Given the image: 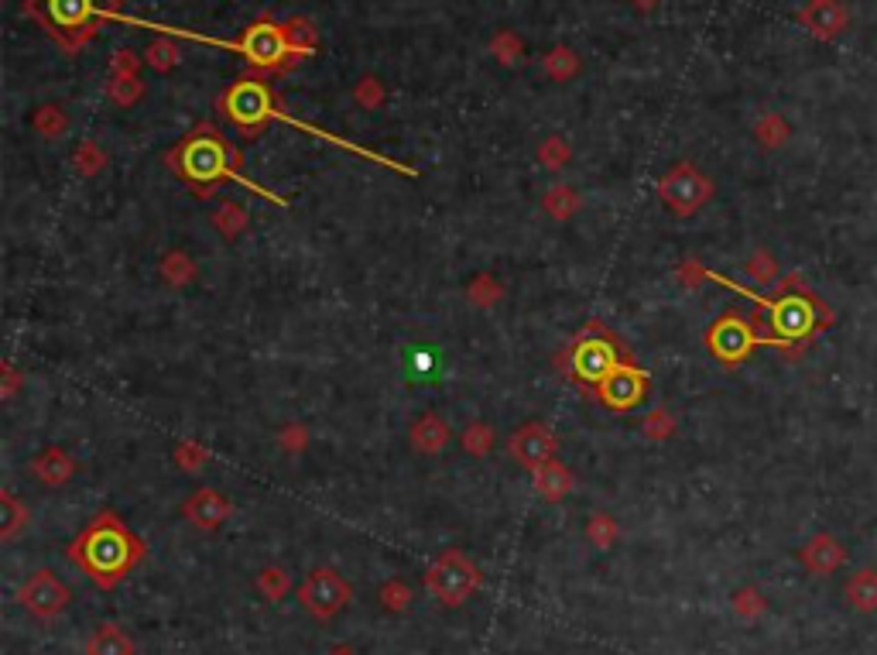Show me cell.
<instances>
[{"label": "cell", "instance_id": "6da1fadb", "mask_svg": "<svg viewBox=\"0 0 877 655\" xmlns=\"http://www.w3.org/2000/svg\"><path fill=\"white\" fill-rule=\"evenodd\" d=\"M144 556V542L127 529L114 511L96 515L76 539L69 542V559L93 577L96 587H117Z\"/></svg>", "mask_w": 877, "mask_h": 655}, {"label": "cell", "instance_id": "7a4b0ae2", "mask_svg": "<svg viewBox=\"0 0 877 655\" xmlns=\"http://www.w3.org/2000/svg\"><path fill=\"white\" fill-rule=\"evenodd\" d=\"M165 165L172 169L185 186H192V193L199 199H209L220 193V186H227L230 179H244L240 175V148H233L213 124H199L179 141L175 148L165 151Z\"/></svg>", "mask_w": 877, "mask_h": 655}, {"label": "cell", "instance_id": "3957f363", "mask_svg": "<svg viewBox=\"0 0 877 655\" xmlns=\"http://www.w3.org/2000/svg\"><path fill=\"white\" fill-rule=\"evenodd\" d=\"M120 0H24L21 14L38 21V28L52 38L66 55H76L90 45L110 18H117Z\"/></svg>", "mask_w": 877, "mask_h": 655}, {"label": "cell", "instance_id": "277c9868", "mask_svg": "<svg viewBox=\"0 0 877 655\" xmlns=\"http://www.w3.org/2000/svg\"><path fill=\"white\" fill-rule=\"evenodd\" d=\"M758 309L768 316V323H758L761 330H771V347H782L788 354H799V347L806 340L816 337L823 326H830L833 313L819 302V295L802 289L799 278H788L785 289L775 299H758Z\"/></svg>", "mask_w": 877, "mask_h": 655}, {"label": "cell", "instance_id": "5b68a950", "mask_svg": "<svg viewBox=\"0 0 877 655\" xmlns=\"http://www.w3.org/2000/svg\"><path fill=\"white\" fill-rule=\"evenodd\" d=\"M627 361H631V354H627L621 337H617L610 326H603L600 319L586 323L583 330L576 333V340L569 343L566 354L559 357L562 371H566L586 395H593V391L600 388V381Z\"/></svg>", "mask_w": 877, "mask_h": 655}, {"label": "cell", "instance_id": "8992f818", "mask_svg": "<svg viewBox=\"0 0 877 655\" xmlns=\"http://www.w3.org/2000/svg\"><path fill=\"white\" fill-rule=\"evenodd\" d=\"M216 107H220V114L227 117L240 134H247V138L264 134V127L275 121V117H285L281 97L271 90V83L261 73H247L240 76L237 83H230L227 90L220 93Z\"/></svg>", "mask_w": 877, "mask_h": 655}, {"label": "cell", "instance_id": "52a82bcc", "mask_svg": "<svg viewBox=\"0 0 877 655\" xmlns=\"http://www.w3.org/2000/svg\"><path fill=\"white\" fill-rule=\"evenodd\" d=\"M237 52L244 55L247 66H254L261 76H281L299 66V55L292 52L285 25H278V21L271 18H257L254 25H247L237 42Z\"/></svg>", "mask_w": 877, "mask_h": 655}, {"label": "cell", "instance_id": "ba28073f", "mask_svg": "<svg viewBox=\"0 0 877 655\" xmlns=\"http://www.w3.org/2000/svg\"><path fill=\"white\" fill-rule=\"evenodd\" d=\"M480 583H484L480 566L466 553H460V549H446V553L425 570V587H429V594L446 607L466 604L480 590Z\"/></svg>", "mask_w": 877, "mask_h": 655}, {"label": "cell", "instance_id": "9c48e42d", "mask_svg": "<svg viewBox=\"0 0 877 655\" xmlns=\"http://www.w3.org/2000/svg\"><path fill=\"white\" fill-rule=\"evenodd\" d=\"M758 330H761L758 319H747L740 313H723L710 330H706V347H710V354L720 364L734 367L740 361H747L754 347L768 343V337Z\"/></svg>", "mask_w": 877, "mask_h": 655}, {"label": "cell", "instance_id": "30bf717a", "mask_svg": "<svg viewBox=\"0 0 877 655\" xmlns=\"http://www.w3.org/2000/svg\"><path fill=\"white\" fill-rule=\"evenodd\" d=\"M713 182L696 169L693 162H679L658 179V199L675 213V217H693L713 199Z\"/></svg>", "mask_w": 877, "mask_h": 655}, {"label": "cell", "instance_id": "8fae6325", "mask_svg": "<svg viewBox=\"0 0 877 655\" xmlns=\"http://www.w3.org/2000/svg\"><path fill=\"white\" fill-rule=\"evenodd\" d=\"M299 601L312 618L329 621L350 604V583L329 566H316L299 587Z\"/></svg>", "mask_w": 877, "mask_h": 655}, {"label": "cell", "instance_id": "7c38bea8", "mask_svg": "<svg viewBox=\"0 0 877 655\" xmlns=\"http://www.w3.org/2000/svg\"><path fill=\"white\" fill-rule=\"evenodd\" d=\"M18 604L28 614H35L38 621H52L66 614V607L72 604V590L52 570H35L18 587Z\"/></svg>", "mask_w": 877, "mask_h": 655}, {"label": "cell", "instance_id": "4fadbf2b", "mask_svg": "<svg viewBox=\"0 0 877 655\" xmlns=\"http://www.w3.org/2000/svg\"><path fill=\"white\" fill-rule=\"evenodd\" d=\"M648 388H651L648 371H641L634 361H627V364L617 367L614 374H607V378L600 381V388L593 391V398H597L603 409L621 415V412L638 409V405L648 398Z\"/></svg>", "mask_w": 877, "mask_h": 655}, {"label": "cell", "instance_id": "5bb4252c", "mask_svg": "<svg viewBox=\"0 0 877 655\" xmlns=\"http://www.w3.org/2000/svg\"><path fill=\"white\" fill-rule=\"evenodd\" d=\"M508 453H511L514 463L535 470V467H542V463L555 460V453H559V439H555L552 429L542 426V422H528V426L514 429V436L508 439Z\"/></svg>", "mask_w": 877, "mask_h": 655}, {"label": "cell", "instance_id": "9a60e30c", "mask_svg": "<svg viewBox=\"0 0 877 655\" xmlns=\"http://www.w3.org/2000/svg\"><path fill=\"white\" fill-rule=\"evenodd\" d=\"M233 515V505L227 494L213 491V487H199V491H192L189 498H185L182 505V518L189 525H196V529H220L223 522Z\"/></svg>", "mask_w": 877, "mask_h": 655}, {"label": "cell", "instance_id": "2e32d148", "mask_svg": "<svg viewBox=\"0 0 877 655\" xmlns=\"http://www.w3.org/2000/svg\"><path fill=\"white\" fill-rule=\"evenodd\" d=\"M76 470H79L76 457H72L69 450H62V446H45V450L31 460V474H35L38 481L48 484V487L69 484L72 477H76Z\"/></svg>", "mask_w": 877, "mask_h": 655}, {"label": "cell", "instance_id": "e0dca14e", "mask_svg": "<svg viewBox=\"0 0 877 655\" xmlns=\"http://www.w3.org/2000/svg\"><path fill=\"white\" fill-rule=\"evenodd\" d=\"M531 487H535V494L542 501L559 505V501H566V494L573 491V474H569V467L562 460H549L531 470Z\"/></svg>", "mask_w": 877, "mask_h": 655}, {"label": "cell", "instance_id": "ac0fdd59", "mask_svg": "<svg viewBox=\"0 0 877 655\" xmlns=\"http://www.w3.org/2000/svg\"><path fill=\"white\" fill-rule=\"evenodd\" d=\"M408 436H412L415 450L425 453V457H436V453H442L449 446V439H453V433H449V422L442 419V415H436V412L418 415Z\"/></svg>", "mask_w": 877, "mask_h": 655}, {"label": "cell", "instance_id": "d6986e66", "mask_svg": "<svg viewBox=\"0 0 877 655\" xmlns=\"http://www.w3.org/2000/svg\"><path fill=\"white\" fill-rule=\"evenodd\" d=\"M86 655H134V642L120 625H100L86 638Z\"/></svg>", "mask_w": 877, "mask_h": 655}, {"label": "cell", "instance_id": "ffe728a7", "mask_svg": "<svg viewBox=\"0 0 877 655\" xmlns=\"http://www.w3.org/2000/svg\"><path fill=\"white\" fill-rule=\"evenodd\" d=\"M802 559H806L809 570L830 573V570H836V566L843 563V549H840V542L830 539V535H816V539L802 549Z\"/></svg>", "mask_w": 877, "mask_h": 655}, {"label": "cell", "instance_id": "44dd1931", "mask_svg": "<svg viewBox=\"0 0 877 655\" xmlns=\"http://www.w3.org/2000/svg\"><path fill=\"white\" fill-rule=\"evenodd\" d=\"M802 21H806L819 38H830L843 28V11L836 7V0H812V7L802 14Z\"/></svg>", "mask_w": 877, "mask_h": 655}, {"label": "cell", "instance_id": "7402d4cb", "mask_svg": "<svg viewBox=\"0 0 877 655\" xmlns=\"http://www.w3.org/2000/svg\"><path fill=\"white\" fill-rule=\"evenodd\" d=\"M209 223H213V230L220 237H227V241H237V237L247 230V210L240 203H233V199H223V203L213 210Z\"/></svg>", "mask_w": 877, "mask_h": 655}, {"label": "cell", "instance_id": "603a6c76", "mask_svg": "<svg viewBox=\"0 0 877 655\" xmlns=\"http://www.w3.org/2000/svg\"><path fill=\"white\" fill-rule=\"evenodd\" d=\"M158 271H162V278L172 285V289H182V285H189L192 278H196L199 268L182 247H172V251H165V258L158 261Z\"/></svg>", "mask_w": 877, "mask_h": 655}, {"label": "cell", "instance_id": "cb8c5ba5", "mask_svg": "<svg viewBox=\"0 0 877 655\" xmlns=\"http://www.w3.org/2000/svg\"><path fill=\"white\" fill-rule=\"evenodd\" d=\"M579 206H583V199H579L576 189L566 186V182L552 186L549 193L542 196V210L549 213L552 220H573L576 213H579Z\"/></svg>", "mask_w": 877, "mask_h": 655}, {"label": "cell", "instance_id": "d4e9b609", "mask_svg": "<svg viewBox=\"0 0 877 655\" xmlns=\"http://www.w3.org/2000/svg\"><path fill=\"white\" fill-rule=\"evenodd\" d=\"M466 299L473 302L477 309H490L497 306V302L504 299V285L497 275H490V271H480V275L470 278V285H466Z\"/></svg>", "mask_w": 877, "mask_h": 655}, {"label": "cell", "instance_id": "484cf974", "mask_svg": "<svg viewBox=\"0 0 877 655\" xmlns=\"http://www.w3.org/2000/svg\"><path fill=\"white\" fill-rule=\"evenodd\" d=\"M579 66H583V62H579V55L569 49V45H555V49L542 59L545 76L555 79V83H566V79H573L579 73Z\"/></svg>", "mask_w": 877, "mask_h": 655}, {"label": "cell", "instance_id": "4316f807", "mask_svg": "<svg viewBox=\"0 0 877 655\" xmlns=\"http://www.w3.org/2000/svg\"><path fill=\"white\" fill-rule=\"evenodd\" d=\"M28 525V505H21L11 491L0 494V539H14Z\"/></svg>", "mask_w": 877, "mask_h": 655}, {"label": "cell", "instance_id": "83f0119b", "mask_svg": "<svg viewBox=\"0 0 877 655\" xmlns=\"http://www.w3.org/2000/svg\"><path fill=\"white\" fill-rule=\"evenodd\" d=\"M31 127H35L42 138H62V134L69 131V117L62 107H55V103H45V107H38L35 114H31Z\"/></svg>", "mask_w": 877, "mask_h": 655}, {"label": "cell", "instance_id": "f1b7e54d", "mask_svg": "<svg viewBox=\"0 0 877 655\" xmlns=\"http://www.w3.org/2000/svg\"><path fill=\"white\" fill-rule=\"evenodd\" d=\"M494 443H497V433H494V426H487V422H470V426L463 429V436H460V446H463V453H470V457H487L490 450H494Z\"/></svg>", "mask_w": 877, "mask_h": 655}, {"label": "cell", "instance_id": "f546056e", "mask_svg": "<svg viewBox=\"0 0 877 655\" xmlns=\"http://www.w3.org/2000/svg\"><path fill=\"white\" fill-rule=\"evenodd\" d=\"M257 590H261L264 601L278 604L288 597V590H292V577H288L281 566H268V570H261V577H257Z\"/></svg>", "mask_w": 877, "mask_h": 655}, {"label": "cell", "instance_id": "4dcf8cb0", "mask_svg": "<svg viewBox=\"0 0 877 655\" xmlns=\"http://www.w3.org/2000/svg\"><path fill=\"white\" fill-rule=\"evenodd\" d=\"M72 165H76L79 175L93 179V175H100L103 169H107V151L96 145V141H83V145L76 148V155H72Z\"/></svg>", "mask_w": 877, "mask_h": 655}, {"label": "cell", "instance_id": "1f68e13d", "mask_svg": "<svg viewBox=\"0 0 877 655\" xmlns=\"http://www.w3.org/2000/svg\"><path fill=\"white\" fill-rule=\"evenodd\" d=\"M569 158H573V148H569V141L559 138V134H552V138H545L542 145H538V165H545V169L552 172L566 169Z\"/></svg>", "mask_w": 877, "mask_h": 655}, {"label": "cell", "instance_id": "d6a6232c", "mask_svg": "<svg viewBox=\"0 0 877 655\" xmlns=\"http://www.w3.org/2000/svg\"><path fill=\"white\" fill-rule=\"evenodd\" d=\"M107 97L117 103V107H131V103H138L144 97V83L141 76H110V86H107Z\"/></svg>", "mask_w": 877, "mask_h": 655}, {"label": "cell", "instance_id": "836d02e7", "mask_svg": "<svg viewBox=\"0 0 877 655\" xmlns=\"http://www.w3.org/2000/svg\"><path fill=\"white\" fill-rule=\"evenodd\" d=\"M285 31H288V42H292V52L299 55V62L316 52V28H312L305 18L285 21Z\"/></svg>", "mask_w": 877, "mask_h": 655}, {"label": "cell", "instance_id": "e575fe53", "mask_svg": "<svg viewBox=\"0 0 877 655\" xmlns=\"http://www.w3.org/2000/svg\"><path fill=\"white\" fill-rule=\"evenodd\" d=\"M144 62H148L151 69H158V73H172V69L179 66V49H175L172 38H155V42L148 45V52H144Z\"/></svg>", "mask_w": 877, "mask_h": 655}, {"label": "cell", "instance_id": "d590c367", "mask_svg": "<svg viewBox=\"0 0 877 655\" xmlns=\"http://www.w3.org/2000/svg\"><path fill=\"white\" fill-rule=\"evenodd\" d=\"M847 594H850V601H854V607H860V611H874V607H877V573L874 570L857 573Z\"/></svg>", "mask_w": 877, "mask_h": 655}, {"label": "cell", "instance_id": "8d00e7d4", "mask_svg": "<svg viewBox=\"0 0 877 655\" xmlns=\"http://www.w3.org/2000/svg\"><path fill=\"white\" fill-rule=\"evenodd\" d=\"M490 52H494L497 62H504V66H511V62H518L521 55H525V42H521L514 31H497L494 42H490Z\"/></svg>", "mask_w": 877, "mask_h": 655}, {"label": "cell", "instance_id": "74e56055", "mask_svg": "<svg viewBox=\"0 0 877 655\" xmlns=\"http://www.w3.org/2000/svg\"><path fill=\"white\" fill-rule=\"evenodd\" d=\"M353 100H357L364 110H377L384 100H388V90H384V83L377 76H364L357 86H353Z\"/></svg>", "mask_w": 877, "mask_h": 655}, {"label": "cell", "instance_id": "f35d334b", "mask_svg": "<svg viewBox=\"0 0 877 655\" xmlns=\"http://www.w3.org/2000/svg\"><path fill=\"white\" fill-rule=\"evenodd\" d=\"M377 597H381V604L388 607V611H394V614H401L408 604H412V590H408V583L398 580V577L384 583V587L377 590Z\"/></svg>", "mask_w": 877, "mask_h": 655}, {"label": "cell", "instance_id": "ab89813d", "mask_svg": "<svg viewBox=\"0 0 877 655\" xmlns=\"http://www.w3.org/2000/svg\"><path fill=\"white\" fill-rule=\"evenodd\" d=\"M206 460H209V450L199 439H182V443L175 446V463H179L182 470H199L206 467Z\"/></svg>", "mask_w": 877, "mask_h": 655}, {"label": "cell", "instance_id": "60d3db41", "mask_svg": "<svg viewBox=\"0 0 877 655\" xmlns=\"http://www.w3.org/2000/svg\"><path fill=\"white\" fill-rule=\"evenodd\" d=\"M586 535L597 549H610L617 542V522L610 515H593L590 525H586Z\"/></svg>", "mask_w": 877, "mask_h": 655}, {"label": "cell", "instance_id": "b9f144b4", "mask_svg": "<svg viewBox=\"0 0 877 655\" xmlns=\"http://www.w3.org/2000/svg\"><path fill=\"white\" fill-rule=\"evenodd\" d=\"M641 429H645L648 439H672L675 419H672L669 409H655V412H648V419L641 422Z\"/></svg>", "mask_w": 877, "mask_h": 655}, {"label": "cell", "instance_id": "7bdbcfd3", "mask_svg": "<svg viewBox=\"0 0 877 655\" xmlns=\"http://www.w3.org/2000/svg\"><path fill=\"white\" fill-rule=\"evenodd\" d=\"M747 275L754 278L758 285H771L778 278V265L768 251H754V258L747 261Z\"/></svg>", "mask_w": 877, "mask_h": 655}, {"label": "cell", "instance_id": "ee69618b", "mask_svg": "<svg viewBox=\"0 0 877 655\" xmlns=\"http://www.w3.org/2000/svg\"><path fill=\"white\" fill-rule=\"evenodd\" d=\"M278 446L285 453H302L305 446H309V429H305L302 422H288V426H281V433H278Z\"/></svg>", "mask_w": 877, "mask_h": 655}, {"label": "cell", "instance_id": "f6af8a7d", "mask_svg": "<svg viewBox=\"0 0 877 655\" xmlns=\"http://www.w3.org/2000/svg\"><path fill=\"white\" fill-rule=\"evenodd\" d=\"M758 138H761L764 148H778L788 138V127L778 121V117H768V121L758 124Z\"/></svg>", "mask_w": 877, "mask_h": 655}, {"label": "cell", "instance_id": "bcb514c9", "mask_svg": "<svg viewBox=\"0 0 877 655\" xmlns=\"http://www.w3.org/2000/svg\"><path fill=\"white\" fill-rule=\"evenodd\" d=\"M138 73V55L131 49H120L114 59H110V76H134Z\"/></svg>", "mask_w": 877, "mask_h": 655}, {"label": "cell", "instance_id": "7dc6e473", "mask_svg": "<svg viewBox=\"0 0 877 655\" xmlns=\"http://www.w3.org/2000/svg\"><path fill=\"white\" fill-rule=\"evenodd\" d=\"M18 388H21V371L18 367H14L11 361L4 364V391H0V395L4 398H14L18 395Z\"/></svg>", "mask_w": 877, "mask_h": 655}, {"label": "cell", "instance_id": "c3c4849f", "mask_svg": "<svg viewBox=\"0 0 877 655\" xmlns=\"http://www.w3.org/2000/svg\"><path fill=\"white\" fill-rule=\"evenodd\" d=\"M734 604H737V614H758L761 611V597L754 594V590H744V594H737Z\"/></svg>", "mask_w": 877, "mask_h": 655}, {"label": "cell", "instance_id": "681fc988", "mask_svg": "<svg viewBox=\"0 0 877 655\" xmlns=\"http://www.w3.org/2000/svg\"><path fill=\"white\" fill-rule=\"evenodd\" d=\"M326 655H357V652H353L350 645H336V649H329Z\"/></svg>", "mask_w": 877, "mask_h": 655}, {"label": "cell", "instance_id": "f907efd6", "mask_svg": "<svg viewBox=\"0 0 877 655\" xmlns=\"http://www.w3.org/2000/svg\"><path fill=\"white\" fill-rule=\"evenodd\" d=\"M634 4H638V7H641V11H651V7H655V4H658V0H634Z\"/></svg>", "mask_w": 877, "mask_h": 655}]
</instances>
